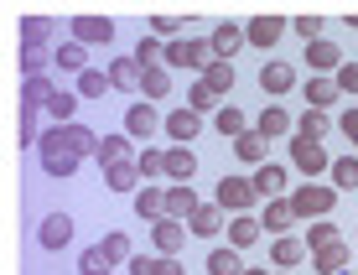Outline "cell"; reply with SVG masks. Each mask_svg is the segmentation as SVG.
I'll return each mask as SVG.
<instances>
[{"label":"cell","instance_id":"cell-1","mask_svg":"<svg viewBox=\"0 0 358 275\" xmlns=\"http://www.w3.org/2000/svg\"><path fill=\"white\" fill-rule=\"evenodd\" d=\"M213 203L224 208V213H255V203H260V192H255V182L250 177H218V187H213Z\"/></svg>","mask_w":358,"mask_h":275},{"label":"cell","instance_id":"cell-2","mask_svg":"<svg viewBox=\"0 0 358 275\" xmlns=\"http://www.w3.org/2000/svg\"><path fill=\"white\" fill-rule=\"evenodd\" d=\"M291 203H296V213H301V218H327L332 213V208H338V187H332V182H306V187H296V192H291Z\"/></svg>","mask_w":358,"mask_h":275},{"label":"cell","instance_id":"cell-3","mask_svg":"<svg viewBox=\"0 0 358 275\" xmlns=\"http://www.w3.org/2000/svg\"><path fill=\"white\" fill-rule=\"evenodd\" d=\"M36 161H42V171L47 177H73V171L83 167V156H73V151H63V141H57V130H42V146H36Z\"/></svg>","mask_w":358,"mask_h":275},{"label":"cell","instance_id":"cell-4","mask_svg":"<svg viewBox=\"0 0 358 275\" xmlns=\"http://www.w3.org/2000/svg\"><path fill=\"white\" fill-rule=\"evenodd\" d=\"M291 167L301 171L306 182H317L322 171H332V156L322 151V141H306V135H291Z\"/></svg>","mask_w":358,"mask_h":275},{"label":"cell","instance_id":"cell-5","mask_svg":"<svg viewBox=\"0 0 358 275\" xmlns=\"http://www.w3.org/2000/svg\"><path fill=\"white\" fill-rule=\"evenodd\" d=\"M213 42H208V36H203V42H187V36H182V42H166V68H213Z\"/></svg>","mask_w":358,"mask_h":275},{"label":"cell","instance_id":"cell-6","mask_svg":"<svg viewBox=\"0 0 358 275\" xmlns=\"http://www.w3.org/2000/svg\"><path fill=\"white\" fill-rule=\"evenodd\" d=\"M156 130H166V115H156L151 99H135V104L125 109V135L130 141H151Z\"/></svg>","mask_w":358,"mask_h":275},{"label":"cell","instance_id":"cell-7","mask_svg":"<svg viewBox=\"0 0 358 275\" xmlns=\"http://www.w3.org/2000/svg\"><path fill=\"white\" fill-rule=\"evenodd\" d=\"M296 83H301V73H296V62H286V57H270L265 68H260V89L270 99H286Z\"/></svg>","mask_w":358,"mask_h":275},{"label":"cell","instance_id":"cell-8","mask_svg":"<svg viewBox=\"0 0 358 275\" xmlns=\"http://www.w3.org/2000/svg\"><path fill=\"white\" fill-rule=\"evenodd\" d=\"M36 244H42L47 255L68 249V244H73V218H68V213H47L42 223H36Z\"/></svg>","mask_w":358,"mask_h":275},{"label":"cell","instance_id":"cell-9","mask_svg":"<svg viewBox=\"0 0 358 275\" xmlns=\"http://www.w3.org/2000/svg\"><path fill=\"white\" fill-rule=\"evenodd\" d=\"M52 130H57V141H63V151L83 156V161L99 156V141H104V135H94L89 125H78V120H73V125H52Z\"/></svg>","mask_w":358,"mask_h":275},{"label":"cell","instance_id":"cell-10","mask_svg":"<svg viewBox=\"0 0 358 275\" xmlns=\"http://www.w3.org/2000/svg\"><path fill=\"white\" fill-rule=\"evenodd\" d=\"M73 42L109 47V42H115V21H109V16H73Z\"/></svg>","mask_w":358,"mask_h":275},{"label":"cell","instance_id":"cell-11","mask_svg":"<svg viewBox=\"0 0 358 275\" xmlns=\"http://www.w3.org/2000/svg\"><path fill=\"white\" fill-rule=\"evenodd\" d=\"M187 223L182 218H162V223H151V249L156 255H182V244H187Z\"/></svg>","mask_w":358,"mask_h":275},{"label":"cell","instance_id":"cell-12","mask_svg":"<svg viewBox=\"0 0 358 275\" xmlns=\"http://www.w3.org/2000/svg\"><path fill=\"white\" fill-rule=\"evenodd\" d=\"M306 255H312V244H306L301 234H280V239L270 244V265H275V270H296Z\"/></svg>","mask_w":358,"mask_h":275},{"label":"cell","instance_id":"cell-13","mask_svg":"<svg viewBox=\"0 0 358 275\" xmlns=\"http://www.w3.org/2000/svg\"><path fill=\"white\" fill-rule=\"evenodd\" d=\"M250 182H255V192L270 203V197H286V182H291V177H286V167H280V161H265V167L250 171Z\"/></svg>","mask_w":358,"mask_h":275},{"label":"cell","instance_id":"cell-14","mask_svg":"<svg viewBox=\"0 0 358 275\" xmlns=\"http://www.w3.org/2000/svg\"><path fill=\"white\" fill-rule=\"evenodd\" d=\"M255 130L265 135V141H280V135H296V120H291V109H280V104H270L255 115Z\"/></svg>","mask_w":358,"mask_h":275},{"label":"cell","instance_id":"cell-15","mask_svg":"<svg viewBox=\"0 0 358 275\" xmlns=\"http://www.w3.org/2000/svg\"><path fill=\"white\" fill-rule=\"evenodd\" d=\"M301 218L296 213V203L291 197H270L265 203V213H260V223H265V234H291V223Z\"/></svg>","mask_w":358,"mask_h":275},{"label":"cell","instance_id":"cell-16","mask_svg":"<svg viewBox=\"0 0 358 275\" xmlns=\"http://www.w3.org/2000/svg\"><path fill=\"white\" fill-rule=\"evenodd\" d=\"M135 213H141V223H162L166 218V187L145 182L141 192H135Z\"/></svg>","mask_w":358,"mask_h":275},{"label":"cell","instance_id":"cell-17","mask_svg":"<svg viewBox=\"0 0 358 275\" xmlns=\"http://www.w3.org/2000/svg\"><path fill=\"white\" fill-rule=\"evenodd\" d=\"M197 130H203V115H197V109H171V115H166V135L177 146H192Z\"/></svg>","mask_w":358,"mask_h":275},{"label":"cell","instance_id":"cell-18","mask_svg":"<svg viewBox=\"0 0 358 275\" xmlns=\"http://www.w3.org/2000/svg\"><path fill=\"white\" fill-rule=\"evenodd\" d=\"M306 68H317L322 78H332V73L343 68V47L327 42V36H322V42H312V47H306Z\"/></svg>","mask_w":358,"mask_h":275},{"label":"cell","instance_id":"cell-19","mask_svg":"<svg viewBox=\"0 0 358 275\" xmlns=\"http://www.w3.org/2000/svg\"><path fill=\"white\" fill-rule=\"evenodd\" d=\"M166 177H171V187H187V182L197 177V151L171 146V151H166Z\"/></svg>","mask_w":358,"mask_h":275},{"label":"cell","instance_id":"cell-20","mask_svg":"<svg viewBox=\"0 0 358 275\" xmlns=\"http://www.w3.org/2000/svg\"><path fill=\"white\" fill-rule=\"evenodd\" d=\"M286 27H291V21H280V16H255L250 27H244V36H250V47H260V52H265V47L280 42V31H286Z\"/></svg>","mask_w":358,"mask_h":275},{"label":"cell","instance_id":"cell-21","mask_svg":"<svg viewBox=\"0 0 358 275\" xmlns=\"http://www.w3.org/2000/svg\"><path fill=\"white\" fill-rule=\"evenodd\" d=\"M260 239H265V223L255 218V213L229 218V244H234V249H250V244H260Z\"/></svg>","mask_w":358,"mask_h":275},{"label":"cell","instance_id":"cell-22","mask_svg":"<svg viewBox=\"0 0 358 275\" xmlns=\"http://www.w3.org/2000/svg\"><path fill=\"white\" fill-rule=\"evenodd\" d=\"M187 229L197 234V239H213V234H229V229H224V208H218V203H203V208H197V213L187 218Z\"/></svg>","mask_w":358,"mask_h":275},{"label":"cell","instance_id":"cell-23","mask_svg":"<svg viewBox=\"0 0 358 275\" xmlns=\"http://www.w3.org/2000/svg\"><path fill=\"white\" fill-rule=\"evenodd\" d=\"M94 161H99L104 171H109V167H120V161H135V156H130V135H125V130L104 135V141H99V156H94Z\"/></svg>","mask_w":358,"mask_h":275},{"label":"cell","instance_id":"cell-24","mask_svg":"<svg viewBox=\"0 0 358 275\" xmlns=\"http://www.w3.org/2000/svg\"><path fill=\"white\" fill-rule=\"evenodd\" d=\"M52 62H57V73H89V47L83 42H57V52H52Z\"/></svg>","mask_w":358,"mask_h":275},{"label":"cell","instance_id":"cell-25","mask_svg":"<svg viewBox=\"0 0 358 275\" xmlns=\"http://www.w3.org/2000/svg\"><path fill=\"white\" fill-rule=\"evenodd\" d=\"M338 99H343L338 78H322V73H312V78H306V104H312V109H332Z\"/></svg>","mask_w":358,"mask_h":275},{"label":"cell","instance_id":"cell-26","mask_svg":"<svg viewBox=\"0 0 358 275\" xmlns=\"http://www.w3.org/2000/svg\"><path fill=\"white\" fill-rule=\"evenodd\" d=\"M208 42H213V57H234V52H239V47H250V36H244L239 27H229V21H224V27H213V31H208Z\"/></svg>","mask_w":358,"mask_h":275},{"label":"cell","instance_id":"cell-27","mask_svg":"<svg viewBox=\"0 0 358 275\" xmlns=\"http://www.w3.org/2000/svg\"><path fill=\"white\" fill-rule=\"evenodd\" d=\"M141 78H145V68L135 57H115V62H109V83H115V89L135 94V89H141Z\"/></svg>","mask_w":358,"mask_h":275},{"label":"cell","instance_id":"cell-28","mask_svg":"<svg viewBox=\"0 0 358 275\" xmlns=\"http://www.w3.org/2000/svg\"><path fill=\"white\" fill-rule=\"evenodd\" d=\"M213 130L224 135V141H239V135H250L255 125L244 120V109H234V104H224V109H218V115H213Z\"/></svg>","mask_w":358,"mask_h":275},{"label":"cell","instance_id":"cell-29","mask_svg":"<svg viewBox=\"0 0 358 275\" xmlns=\"http://www.w3.org/2000/svg\"><path fill=\"white\" fill-rule=\"evenodd\" d=\"M312 270H317V275H338V270H348V239L317 249V255H312Z\"/></svg>","mask_w":358,"mask_h":275},{"label":"cell","instance_id":"cell-30","mask_svg":"<svg viewBox=\"0 0 358 275\" xmlns=\"http://www.w3.org/2000/svg\"><path fill=\"white\" fill-rule=\"evenodd\" d=\"M208 275H244V260L234 244H213L208 249Z\"/></svg>","mask_w":358,"mask_h":275},{"label":"cell","instance_id":"cell-31","mask_svg":"<svg viewBox=\"0 0 358 275\" xmlns=\"http://www.w3.org/2000/svg\"><path fill=\"white\" fill-rule=\"evenodd\" d=\"M197 208H203V203H197L192 187H166V218H182V223H187Z\"/></svg>","mask_w":358,"mask_h":275},{"label":"cell","instance_id":"cell-32","mask_svg":"<svg viewBox=\"0 0 358 275\" xmlns=\"http://www.w3.org/2000/svg\"><path fill=\"white\" fill-rule=\"evenodd\" d=\"M104 182L115 187V192H141V187H145V177H141V167H135V161H120V167H109Z\"/></svg>","mask_w":358,"mask_h":275},{"label":"cell","instance_id":"cell-33","mask_svg":"<svg viewBox=\"0 0 358 275\" xmlns=\"http://www.w3.org/2000/svg\"><path fill=\"white\" fill-rule=\"evenodd\" d=\"M52 94H57L52 78H27V83H21V109H47Z\"/></svg>","mask_w":358,"mask_h":275},{"label":"cell","instance_id":"cell-34","mask_svg":"<svg viewBox=\"0 0 358 275\" xmlns=\"http://www.w3.org/2000/svg\"><path fill=\"white\" fill-rule=\"evenodd\" d=\"M265 135L260 130H250V135H239V141H234V156L244 161V167H265Z\"/></svg>","mask_w":358,"mask_h":275},{"label":"cell","instance_id":"cell-35","mask_svg":"<svg viewBox=\"0 0 358 275\" xmlns=\"http://www.w3.org/2000/svg\"><path fill=\"white\" fill-rule=\"evenodd\" d=\"M332 187L338 192H358V156H332Z\"/></svg>","mask_w":358,"mask_h":275},{"label":"cell","instance_id":"cell-36","mask_svg":"<svg viewBox=\"0 0 358 275\" xmlns=\"http://www.w3.org/2000/svg\"><path fill=\"white\" fill-rule=\"evenodd\" d=\"M73 89H78V99H104L115 83H109V68H89V73H78Z\"/></svg>","mask_w":358,"mask_h":275},{"label":"cell","instance_id":"cell-37","mask_svg":"<svg viewBox=\"0 0 358 275\" xmlns=\"http://www.w3.org/2000/svg\"><path fill=\"white\" fill-rule=\"evenodd\" d=\"M99 244H104V255L115 260V265H130V260L141 255V249L130 244V234H120V229H109V234H104V239H99Z\"/></svg>","mask_w":358,"mask_h":275},{"label":"cell","instance_id":"cell-38","mask_svg":"<svg viewBox=\"0 0 358 275\" xmlns=\"http://www.w3.org/2000/svg\"><path fill=\"white\" fill-rule=\"evenodd\" d=\"M47 115H52V125H73V115H78V89H57L52 104H47Z\"/></svg>","mask_w":358,"mask_h":275},{"label":"cell","instance_id":"cell-39","mask_svg":"<svg viewBox=\"0 0 358 275\" xmlns=\"http://www.w3.org/2000/svg\"><path fill=\"white\" fill-rule=\"evenodd\" d=\"M327 130H332L327 109H301V120H296V135H306V141H322Z\"/></svg>","mask_w":358,"mask_h":275},{"label":"cell","instance_id":"cell-40","mask_svg":"<svg viewBox=\"0 0 358 275\" xmlns=\"http://www.w3.org/2000/svg\"><path fill=\"white\" fill-rule=\"evenodd\" d=\"M301 239L312 244V255H317V249L338 244V239H343V229H338V223H327V218H317V223H306V234H301Z\"/></svg>","mask_w":358,"mask_h":275},{"label":"cell","instance_id":"cell-41","mask_svg":"<svg viewBox=\"0 0 358 275\" xmlns=\"http://www.w3.org/2000/svg\"><path fill=\"white\" fill-rule=\"evenodd\" d=\"M115 270V260L104 255V244H94V249H78V275H109Z\"/></svg>","mask_w":358,"mask_h":275},{"label":"cell","instance_id":"cell-42","mask_svg":"<svg viewBox=\"0 0 358 275\" xmlns=\"http://www.w3.org/2000/svg\"><path fill=\"white\" fill-rule=\"evenodd\" d=\"M141 94L151 99V104H156V99H166V94H171V68H145V78H141Z\"/></svg>","mask_w":358,"mask_h":275},{"label":"cell","instance_id":"cell-43","mask_svg":"<svg viewBox=\"0 0 358 275\" xmlns=\"http://www.w3.org/2000/svg\"><path fill=\"white\" fill-rule=\"evenodd\" d=\"M130 57L141 62V68H156V62H166V42H162V36H141Z\"/></svg>","mask_w":358,"mask_h":275},{"label":"cell","instance_id":"cell-44","mask_svg":"<svg viewBox=\"0 0 358 275\" xmlns=\"http://www.w3.org/2000/svg\"><path fill=\"white\" fill-rule=\"evenodd\" d=\"M52 36V21L47 16H21V47H42Z\"/></svg>","mask_w":358,"mask_h":275},{"label":"cell","instance_id":"cell-45","mask_svg":"<svg viewBox=\"0 0 358 275\" xmlns=\"http://www.w3.org/2000/svg\"><path fill=\"white\" fill-rule=\"evenodd\" d=\"M322 27H327V21H322V16H317V10H301V16H296V21H291V31H296V36H301V42H306V47H312V42H322Z\"/></svg>","mask_w":358,"mask_h":275},{"label":"cell","instance_id":"cell-46","mask_svg":"<svg viewBox=\"0 0 358 275\" xmlns=\"http://www.w3.org/2000/svg\"><path fill=\"white\" fill-rule=\"evenodd\" d=\"M187 109H197V115H203V109H213V115H218V109H224V99H218L203 78H197L192 89H187Z\"/></svg>","mask_w":358,"mask_h":275},{"label":"cell","instance_id":"cell-47","mask_svg":"<svg viewBox=\"0 0 358 275\" xmlns=\"http://www.w3.org/2000/svg\"><path fill=\"white\" fill-rule=\"evenodd\" d=\"M47 57L42 47H21V78H47Z\"/></svg>","mask_w":358,"mask_h":275},{"label":"cell","instance_id":"cell-48","mask_svg":"<svg viewBox=\"0 0 358 275\" xmlns=\"http://www.w3.org/2000/svg\"><path fill=\"white\" fill-rule=\"evenodd\" d=\"M203 83H208V89H213L218 99H224V94L234 89V68H229V62H224V57H218V62H213V68H208V73H203Z\"/></svg>","mask_w":358,"mask_h":275},{"label":"cell","instance_id":"cell-49","mask_svg":"<svg viewBox=\"0 0 358 275\" xmlns=\"http://www.w3.org/2000/svg\"><path fill=\"white\" fill-rule=\"evenodd\" d=\"M135 167H141V177H145V182L166 177V151H135Z\"/></svg>","mask_w":358,"mask_h":275},{"label":"cell","instance_id":"cell-50","mask_svg":"<svg viewBox=\"0 0 358 275\" xmlns=\"http://www.w3.org/2000/svg\"><path fill=\"white\" fill-rule=\"evenodd\" d=\"M182 16H166V10H162V16H151V36H162V42H182Z\"/></svg>","mask_w":358,"mask_h":275},{"label":"cell","instance_id":"cell-51","mask_svg":"<svg viewBox=\"0 0 358 275\" xmlns=\"http://www.w3.org/2000/svg\"><path fill=\"white\" fill-rule=\"evenodd\" d=\"M332 78H338V89H343V94H358V62H343Z\"/></svg>","mask_w":358,"mask_h":275},{"label":"cell","instance_id":"cell-52","mask_svg":"<svg viewBox=\"0 0 358 275\" xmlns=\"http://www.w3.org/2000/svg\"><path fill=\"white\" fill-rule=\"evenodd\" d=\"M156 275H187L182 255H156Z\"/></svg>","mask_w":358,"mask_h":275},{"label":"cell","instance_id":"cell-53","mask_svg":"<svg viewBox=\"0 0 358 275\" xmlns=\"http://www.w3.org/2000/svg\"><path fill=\"white\" fill-rule=\"evenodd\" d=\"M338 130L348 135V146H358V109H343V120H338Z\"/></svg>","mask_w":358,"mask_h":275},{"label":"cell","instance_id":"cell-54","mask_svg":"<svg viewBox=\"0 0 358 275\" xmlns=\"http://www.w3.org/2000/svg\"><path fill=\"white\" fill-rule=\"evenodd\" d=\"M125 275H156V255H135L125 265Z\"/></svg>","mask_w":358,"mask_h":275},{"label":"cell","instance_id":"cell-55","mask_svg":"<svg viewBox=\"0 0 358 275\" xmlns=\"http://www.w3.org/2000/svg\"><path fill=\"white\" fill-rule=\"evenodd\" d=\"M244 275H265V270H244ZM275 275H280V270H275Z\"/></svg>","mask_w":358,"mask_h":275},{"label":"cell","instance_id":"cell-56","mask_svg":"<svg viewBox=\"0 0 358 275\" xmlns=\"http://www.w3.org/2000/svg\"><path fill=\"white\" fill-rule=\"evenodd\" d=\"M338 275H353V270H338Z\"/></svg>","mask_w":358,"mask_h":275}]
</instances>
